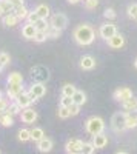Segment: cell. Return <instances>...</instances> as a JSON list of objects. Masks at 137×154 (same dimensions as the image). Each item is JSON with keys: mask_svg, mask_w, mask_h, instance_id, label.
I'll list each match as a JSON object with an SVG mask.
<instances>
[{"mask_svg": "<svg viewBox=\"0 0 137 154\" xmlns=\"http://www.w3.org/2000/svg\"><path fill=\"white\" fill-rule=\"evenodd\" d=\"M94 29L90 26V25H79L74 31V38H76V42L82 46H88L94 42Z\"/></svg>", "mask_w": 137, "mask_h": 154, "instance_id": "obj_1", "label": "cell"}, {"mask_svg": "<svg viewBox=\"0 0 137 154\" xmlns=\"http://www.w3.org/2000/svg\"><path fill=\"white\" fill-rule=\"evenodd\" d=\"M85 128H86V131H88L91 136H96V134L103 133V130H105V122H103L102 117L93 116V117H90L88 120L85 122Z\"/></svg>", "mask_w": 137, "mask_h": 154, "instance_id": "obj_2", "label": "cell"}, {"mask_svg": "<svg viewBox=\"0 0 137 154\" xmlns=\"http://www.w3.org/2000/svg\"><path fill=\"white\" fill-rule=\"evenodd\" d=\"M126 116H128V112H116L113 116V119H111V128L116 133L126 130Z\"/></svg>", "mask_w": 137, "mask_h": 154, "instance_id": "obj_3", "label": "cell"}, {"mask_svg": "<svg viewBox=\"0 0 137 154\" xmlns=\"http://www.w3.org/2000/svg\"><path fill=\"white\" fill-rule=\"evenodd\" d=\"M31 75H32L34 80H37L35 83H43L45 80H48L49 71H48L45 66H34V68L31 69Z\"/></svg>", "mask_w": 137, "mask_h": 154, "instance_id": "obj_4", "label": "cell"}, {"mask_svg": "<svg viewBox=\"0 0 137 154\" xmlns=\"http://www.w3.org/2000/svg\"><path fill=\"white\" fill-rule=\"evenodd\" d=\"M99 34H100L102 38H105V40H108V38H111L114 34H117V28L116 25L113 22H108V23H103L100 29H99Z\"/></svg>", "mask_w": 137, "mask_h": 154, "instance_id": "obj_5", "label": "cell"}, {"mask_svg": "<svg viewBox=\"0 0 137 154\" xmlns=\"http://www.w3.org/2000/svg\"><path fill=\"white\" fill-rule=\"evenodd\" d=\"M51 26L57 28V29H65L66 28V25H68V19L65 14H62V12H57V14H54L51 17Z\"/></svg>", "mask_w": 137, "mask_h": 154, "instance_id": "obj_6", "label": "cell"}, {"mask_svg": "<svg viewBox=\"0 0 137 154\" xmlns=\"http://www.w3.org/2000/svg\"><path fill=\"white\" fill-rule=\"evenodd\" d=\"M29 94H31V97L35 102L37 99H40V97H43L46 94V86L43 83H32L31 88H29Z\"/></svg>", "mask_w": 137, "mask_h": 154, "instance_id": "obj_7", "label": "cell"}, {"mask_svg": "<svg viewBox=\"0 0 137 154\" xmlns=\"http://www.w3.org/2000/svg\"><path fill=\"white\" fill-rule=\"evenodd\" d=\"M131 97H132V91L129 88H126V86L125 88H119V89L114 91V99L122 102V103H123V102H126V100H129Z\"/></svg>", "mask_w": 137, "mask_h": 154, "instance_id": "obj_8", "label": "cell"}, {"mask_svg": "<svg viewBox=\"0 0 137 154\" xmlns=\"http://www.w3.org/2000/svg\"><path fill=\"white\" fill-rule=\"evenodd\" d=\"M20 117H22V122L23 123H34L37 120V112L32 108H25L20 112Z\"/></svg>", "mask_w": 137, "mask_h": 154, "instance_id": "obj_9", "label": "cell"}, {"mask_svg": "<svg viewBox=\"0 0 137 154\" xmlns=\"http://www.w3.org/2000/svg\"><path fill=\"white\" fill-rule=\"evenodd\" d=\"M6 93H8V97H11V99L16 100V99L23 93V86H22V83H9Z\"/></svg>", "mask_w": 137, "mask_h": 154, "instance_id": "obj_10", "label": "cell"}, {"mask_svg": "<svg viewBox=\"0 0 137 154\" xmlns=\"http://www.w3.org/2000/svg\"><path fill=\"white\" fill-rule=\"evenodd\" d=\"M16 102H17V105H19L22 109H25V108H29V105L34 102V99L31 97L29 93H22V94L16 99Z\"/></svg>", "mask_w": 137, "mask_h": 154, "instance_id": "obj_11", "label": "cell"}, {"mask_svg": "<svg viewBox=\"0 0 137 154\" xmlns=\"http://www.w3.org/2000/svg\"><path fill=\"white\" fill-rule=\"evenodd\" d=\"M66 151L68 152H80L82 148H83V142L79 139H69L66 142Z\"/></svg>", "mask_w": 137, "mask_h": 154, "instance_id": "obj_12", "label": "cell"}, {"mask_svg": "<svg viewBox=\"0 0 137 154\" xmlns=\"http://www.w3.org/2000/svg\"><path fill=\"white\" fill-rule=\"evenodd\" d=\"M108 45L111 46V48H114V49H120L123 45H125V38H123V35L122 34H114L111 38H108Z\"/></svg>", "mask_w": 137, "mask_h": 154, "instance_id": "obj_13", "label": "cell"}, {"mask_svg": "<svg viewBox=\"0 0 137 154\" xmlns=\"http://www.w3.org/2000/svg\"><path fill=\"white\" fill-rule=\"evenodd\" d=\"M37 148H39L40 152H49L53 149V140L48 139V137H43L42 140L37 142Z\"/></svg>", "mask_w": 137, "mask_h": 154, "instance_id": "obj_14", "label": "cell"}, {"mask_svg": "<svg viewBox=\"0 0 137 154\" xmlns=\"http://www.w3.org/2000/svg\"><path fill=\"white\" fill-rule=\"evenodd\" d=\"M80 66L82 69H93L96 66V59L93 56H83L80 59Z\"/></svg>", "mask_w": 137, "mask_h": 154, "instance_id": "obj_15", "label": "cell"}, {"mask_svg": "<svg viewBox=\"0 0 137 154\" xmlns=\"http://www.w3.org/2000/svg\"><path fill=\"white\" fill-rule=\"evenodd\" d=\"M93 143H94L96 148H105L106 143H108V137L103 133L96 134V136H93Z\"/></svg>", "mask_w": 137, "mask_h": 154, "instance_id": "obj_16", "label": "cell"}, {"mask_svg": "<svg viewBox=\"0 0 137 154\" xmlns=\"http://www.w3.org/2000/svg\"><path fill=\"white\" fill-rule=\"evenodd\" d=\"M22 34H23V37L25 38H34L35 37V34H37V29H35V26L32 23H28V25H25L23 26V29H22Z\"/></svg>", "mask_w": 137, "mask_h": 154, "instance_id": "obj_17", "label": "cell"}, {"mask_svg": "<svg viewBox=\"0 0 137 154\" xmlns=\"http://www.w3.org/2000/svg\"><path fill=\"white\" fill-rule=\"evenodd\" d=\"M19 22V17L14 14V12H9V14L3 16V25L5 26H16Z\"/></svg>", "mask_w": 137, "mask_h": 154, "instance_id": "obj_18", "label": "cell"}, {"mask_svg": "<svg viewBox=\"0 0 137 154\" xmlns=\"http://www.w3.org/2000/svg\"><path fill=\"white\" fill-rule=\"evenodd\" d=\"M12 12H14V14L19 17V20H23V19H26V17L29 16V11H28V8L25 6V5H19V6H16Z\"/></svg>", "mask_w": 137, "mask_h": 154, "instance_id": "obj_19", "label": "cell"}, {"mask_svg": "<svg viewBox=\"0 0 137 154\" xmlns=\"http://www.w3.org/2000/svg\"><path fill=\"white\" fill-rule=\"evenodd\" d=\"M72 102L76 105H79V106H82V105H85V102H86V94L83 93V91H76V94L72 96Z\"/></svg>", "mask_w": 137, "mask_h": 154, "instance_id": "obj_20", "label": "cell"}, {"mask_svg": "<svg viewBox=\"0 0 137 154\" xmlns=\"http://www.w3.org/2000/svg\"><path fill=\"white\" fill-rule=\"evenodd\" d=\"M123 109H125V111H134V112H137V99L131 97L129 100L123 102Z\"/></svg>", "mask_w": 137, "mask_h": 154, "instance_id": "obj_21", "label": "cell"}, {"mask_svg": "<svg viewBox=\"0 0 137 154\" xmlns=\"http://www.w3.org/2000/svg\"><path fill=\"white\" fill-rule=\"evenodd\" d=\"M35 12L39 14V17L40 19H48V16H49V6L48 5H39L35 8Z\"/></svg>", "mask_w": 137, "mask_h": 154, "instance_id": "obj_22", "label": "cell"}, {"mask_svg": "<svg viewBox=\"0 0 137 154\" xmlns=\"http://www.w3.org/2000/svg\"><path fill=\"white\" fill-rule=\"evenodd\" d=\"M76 86L71 85V83H66L63 85V88H62V96H68V97H72L74 94H76Z\"/></svg>", "mask_w": 137, "mask_h": 154, "instance_id": "obj_23", "label": "cell"}, {"mask_svg": "<svg viewBox=\"0 0 137 154\" xmlns=\"http://www.w3.org/2000/svg\"><path fill=\"white\" fill-rule=\"evenodd\" d=\"M126 128H129V130L137 128V114L128 112V116H126Z\"/></svg>", "mask_w": 137, "mask_h": 154, "instance_id": "obj_24", "label": "cell"}, {"mask_svg": "<svg viewBox=\"0 0 137 154\" xmlns=\"http://www.w3.org/2000/svg\"><path fill=\"white\" fill-rule=\"evenodd\" d=\"M45 137V133L42 128H34V130H31V140H34V142H39V140H42Z\"/></svg>", "mask_w": 137, "mask_h": 154, "instance_id": "obj_25", "label": "cell"}, {"mask_svg": "<svg viewBox=\"0 0 137 154\" xmlns=\"http://www.w3.org/2000/svg\"><path fill=\"white\" fill-rule=\"evenodd\" d=\"M0 125H3V126H6V128H8V126H12V125H14V116H11L9 112H3Z\"/></svg>", "mask_w": 137, "mask_h": 154, "instance_id": "obj_26", "label": "cell"}, {"mask_svg": "<svg viewBox=\"0 0 137 154\" xmlns=\"http://www.w3.org/2000/svg\"><path fill=\"white\" fill-rule=\"evenodd\" d=\"M34 26H35L37 31H43V32H46L48 28H49V23L46 22V19H39V20L34 23Z\"/></svg>", "mask_w": 137, "mask_h": 154, "instance_id": "obj_27", "label": "cell"}, {"mask_svg": "<svg viewBox=\"0 0 137 154\" xmlns=\"http://www.w3.org/2000/svg\"><path fill=\"white\" fill-rule=\"evenodd\" d=\"M8 83H23V75L20 72H11L8 75Z\"/></svg>", "mask_w": 137, "mask_h": 154, "instance_id": "obj_28", "label": "cell"}, {"mask_svg": "<svg viewBox=\"0 0 137 154\" xmlns=\"http://www.w3.org/2000/svg\"><path fill=\"white\" fill-rule=\"evenodd\" d=\"M0 6H2L5 14H9V12L14 11V5H12L9 0H0Z\"/></svg>", "mask_w": 137, "mask_h": 154, "instance_id": "obj_29", "label": "cell"}, {"mask_svg": "<svg viewBox=\"0 0 137 154\" xmlns=\"http://www.w3.org/2000/svg\"><path fill=\"white\" fill-rule=\"evenodd\" d=\"M17 137L20 142H28V140H31V131L29 130H20Z\"/></svg>", "mask_w": 137, "mask_h": 154, "instance_id": "obj_30", "label": "cell"}, {"mask_svg": "<svg viewBox=\"0 0 137 154\" xmlns=\"http://www.w3.org/2000/svg\"><path fill=\"white\" fill-rule=\"evenodd\" d=\"M60 34H62V29H57V28H54V26H51V25H49V28H48V31H46V35H48L49 38H57Z\"/></svg>", "mask_w": 137, "mask_h": 154, "instance_id": "obj_31", "label": "cell"}, {"mask_svg": "<svg viewBox=\"0 0 137 154\" xmlns=\"http://www.w3.org/2000/svg\"><path fill=\"white\" fill-rule=\"evenodd\" d=\"M6 112H9L11 116H17V114H20V112H22V108L17 105V102H14V103H11V105L8 106Z\"/></svg>", "mask_w": 137, "mask_h": 154, "instance_id": "obj_32", "label": "cell"}, {"mask_svg": "<svg viewBox=\"0 0 137 154\" xmlns=\"http://www.w3.org/2000/svg\"><path fill=\"white\" fill-rule=\"evenodd\" d=\"M94 151H96V146H94L93 142H91V143H90V142H85V143H83V148H82L80 152H82V154H93Z\"/></svg>", "mask_w": 137, "mask_h": 154, "instance_id": "obj_33", "label": "cell"}, {"mask_svg": "<svg viewBox=\"0 0 137 154\" xmlns=\"http://www.w3.org/2000/svg\"><path fill=\"white\" fill-rule=\"evenodd\" d=\"M71 105H72V97H68V96H62V99H60V106L69 108Z\"/></svg>", "mask_w": 137, "mask_h": 154, "instance_id": "obj_34", "label": "cell"}, {"mask_svg": "<svg viewBox=\"0 0 137 154\" xmlns=\"http://www.w3.org/2000/svg\"><path fill=\"white\" fill-rule=\"evenodd\" d=\"M69 116H71V112H69V108L60 106V109H59V117H60V119H68Z\"/></svg>", "mask_w": 137, "mask_h": 154, "instance_id": "obj_35", "label": "cell"}, {"mask_svg": "<svg viewBox=\"0 0 137 154\" xmlns=\"http://www.w3.org/2000/svg\"><path fill=\"white\" fill-rule=\"evenodd\" d=\"M103 16H105L106 19H109V20H114V19L117 17V14H116V11H114L113 8H108V9H105V12H103Z\"/></svg>", "mask_w": 137, "mask_h": 154, "instance_id": "obj_36", "label": "cell"}, {"mask_svg": "<svg viewBox=\"0 0 137 154\" xmlns=\"http://www.w3.org/2000/svg\"><path fill=\"white\" fill-rule=\"evenodd\" d=\"M48 38V35H46V32H43V31H37V34H35V37H34V40L35 42H39V43H42V42H45Z\"/></svg>", "mask_w": 137, "mask_h": 154, "instance_id": "obj_37", "label": "cell"}, {"mask_svg": "<svg viewBox=\"0 0 137 154\" xmlns=\"http://www.w3.org/2000/svg\"><path fill=\"white\" fill-rule=\"evenodd\" d=\"M99 5V0H85V8L86 9H96Z\"/></svg>", "mask_w": 137, "mask_h": 154, "instance_id": "obj_38", "label": "cell"}, {"mask_svg": "<svg viewBox=\"0 0 137 154\" xmlns=\"http://www.w3.org/2000/svg\"><path fill=\"white\" fill-rule=\"evenodd\" d=\"M128 16L137 20V3H134V5H131L128 8Z\"/></svg>", "mask_w": 137, "mask_h": 154, "instance_id": "obj_39", "label": "cell"}, {"mask_svg": "<svg viewBox=\"0 0 137 154\" xmlns=\"http://www.w3.org/2000/svg\"><path fill=\"white\" fill-rule=\"evenodd\" d=\"M39 19H40V17H39V14H37L35 11H34V12H29V16L26 17L28 23H32V25H34V23H35L37 20H39Z\"/></svg>", "mask_w": 137, "mask_h": 154, "instance_id": "obj_40", "label": "cell"}, {"mask_svg": "<svg viewBox=\"0 0 137 154\" xmlns=\"http://www.w3.org/2000/svg\"><path fill=\"white\" fill-rule=\"evenodd\" d=\"M0 63L5 66V65H8L9 63V54H6V53H0Z\"/></svg>", "mask_w": 137, "mask_h": 154, "instance_id": "obj_41", "label": "cell"}, {"mask_svg": "<svg viewBox=\"0 0 137 154\" xmlns=\"http://www.w3.org/2000/svg\"><path fill=\"white\" fill-rule=\"evenodd\" d=\"M69 112H71V116H77V114L80 112V106H79V105H76V103L72 102V105L69 106Z\"/></svg>", "mask_w": 137, "mask_h": 154, "instance_id": "obj_42", "label": "cell"}, {"mask_svg": "<svg viewBox=\"0 0 137 154\" xmlns=\"http://www.w3.org/2000/svg\"><path fill=\"white\" fill-rule=\"evenodd\" d=\"M8 106H9V103H8V102L2 97V99H0V112H6Z\"/></svg>", "mask_w": 137, "mask_h": 154, "instance_id": "obj_43", "label": "cell"}, {"mask_svg": "<svg viewBox=\"0 0 137 154\" xmlns=\"http://www.w3.org/2000/svg\"><path fill=\"white\" fill-rule=\"evenodd\" d=\"M9 2L14 5V8L16 6H19V5H23V0H9Z\"/></svg>", "mask_w": 137, "mask_h": 154, "instance_id": "obj_44", "label": "cell"}, {"mask_svg": "<svg viewBox=\"0 0 137 154\" xmlns=\"http://www.w3.org/2000/svg\"><path fill=\"white\" fill-rule=\"evenodd\" d=\"M68 2H69V3H79L80 0H68Z\"/></svg>", "mask_w": 137, "mask_h": 154, "instance_id": "obj_45", "label": "cell"}, {"mask_svg": "<svg viewBox=\"0 0 137 154\" xmlns=\"http://www.w3.org/2000/svg\"><path fill=\"white\" fill-rule=\"evenodd\" d=\"M0 16H5V12H3V9H2V6H0Z\"/></svg>", "mask_w": 137, "mask_h": 154, "instance_id": "obj_46", "label": "cell"}, {"mask_svg": "<svg viewBox=\"0 0 137 154\" xmlns=\"http://www.w3.org/2000/svg\"><path fill=\"white\" fill-rule=\"evenodd\" d=\"M117 154H128V152H125V151H119Z\"/></svg>", "mask_w": 137, "mask_h": 154, "instance_id": "obj_47", "label": "cell"}, {"mask_svg": "<svg viewBox=\"0 0 137 154\" xmlns=\"http://www.w3.org/2000/svg\"><path fill=\"white\" fill-rule=\"evenodd\" d=\"M134 66H135V68H137V59H135V60H134Z\"/></svg>", "mask_w": 137, "mask_h": 154, "instance_id": "obj_48", "label": "cell"}, {"mask_svg": "<svg viewBox=\"0 0 137 154\" xmlns=\"http://www.w3.org/2000/svg\"><path fill=\"white\" fill-rule=\"evenodd\" d=\"M2 116H3V112H0V122H2Z\"/></svg>", "mask_w": 137, "mask_h": 154, "instance_id": "obj_49", "label": "cell"}, {"mask_svg": "<svg viewBox=\"0 0 137 154\" xmlns=\"http://www.w3.org/2000/svg\"><path fill=\"white\" fill-rule=\"evenodd\" d=\"M3 69V65H2V63H0V71H2Z\"/></svg>", "mask_w": 137, "mask_h": 154, "instance_id": "obj_50", "label": "cell"}, {"mask_svg": "<svg viewBox=\"0 0 137 154\" xmlns=\"http://www.w3.org/2000/svg\"><path fill=\"white\" fill-rule=\"evenodd\" d=\"M68 154H82V152H68Z\"/></svg>", "mask_w": 137, "mask_h": 154, "instance_id": "obj_51", "label": "cell"}, {"mask_svg": "<svg viewBox=\"0 0 137 154\" xmlns=\"http://www.w3.org/2000/svg\"><path fill=\"white\" fill-rule=\"evenodd\" d=\"M2 97H3V96H2V91H0V99H2Z\"/></svg>", "mask_w": 137, "mask_h": 154, "instance_id": "obj_52", "label": "cell"}]
</instances>
